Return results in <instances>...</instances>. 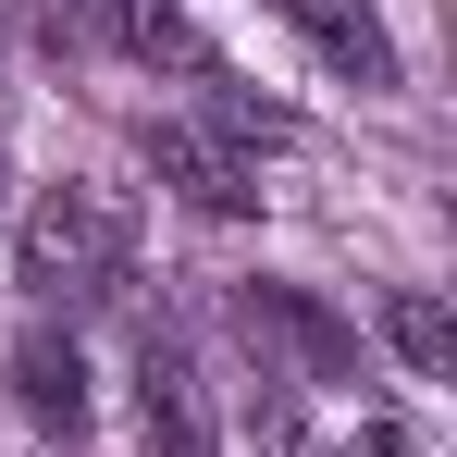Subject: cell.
Returning a JSON list of instances; mask_svg holds the SVG:
<instances>
[{
  "label": "cell",
  "mask_w": 457,
  "mask_h": 457,
  "mask_svg": "<svg viewBox=\"0 0 457 457\" xmlns=\"http://www.w3.org/2000/svg\"><path fill=\"white\" fill-rule=\"evenodd\" d=\"M99 25H112V50H124V62H149V75H186V87L223 75V62H211V37H198L173 0H99Z\"/></svg>",
  "instance_id": "6"
},
{
  "label": "cell",
  "mask_w": 457,
  "mask_h": 457,
  "mask_svg": "<svg viewBox=\"0 0 457 457\" xmlns=\"http://www.w3.org/2000/svg\"><path fill=\"white\" fill-rule=\"evenodd\" d=\"M12 408H25L37 433H75V420H87V359H75V334H25V346H12Z\"/></svg>",
  "instance_id": "7"
},
{
  "label": "cell",
  "mask_w": 457,
  "mask_h": 457,
  "mask_svg": "<svg viewBox=\"0 0 457 457\" xmlns=\"http://www.w3.org/2000/svg\"><path fill=\"white\" fill-rule=\"evenodd\" d=\"M235 334H247V346H285L309 383H334L359 359V334H346L321 297H297V285H235Z\"/></svg>",
  "instance_id": "3"
},
{
  "label": "cell",
  "mask_w": 457,
  "mask_h": 457,
  "mask_svg": "<svg viewBox=\"0 0 457 457\" xmlns=\"http://www.w3.org/2000/svg\"><path fill=\"white\" fill-rule=\"evenodd\" d=\"M149 173L173 186V198H198V211H260V173L223 149V137H198V124H149Z\"/></svg>",
  "instance_id": "4"
},
{
  "label": "cell",
  "mask_w": 457,
  "mask_h": 457,
  "mask_svg": "<svg viewBox=\"0 0 457 457\" xmlns=\"http://www.w3.org/2000/svg\"><path fill=\"white\" fill-rule=\"evenodd\" d=\"M124 260H137V198L124 186H50L25 211V235H12V272L37 297H99Z\"/></svg>",
  "instance_id": "1"
},
{
  "label": "cell",
  "mask_w": 457,
  "mask_h": 457,
  "mask_svg": "<svg viewBox=\"0 0 457 457\" xmlns=\"http://www.w3.org/2000/svg\"><path fill=\"white\" fill-rule=\"evenodd\" d=\"M383 346H395V359H408L420 383H445V371H457V321H445V297L395 285V297H383Z\"/></svg>",
  "instance_id": "8"
},
{
  "label": "cell",
  "mask_w": 457,
  "mask_h": 457,
  "mask_svg": "<svg viewBox=\"0 0 457 457\" xmlns=\"http://www.w3.org/2000/svg\"><path fill=\"white\" fill-rule=\"evenodd\" d=\"M272 12H285V25H297L346 87H395V37H383L371 0H272Z\"/></svg>",
  "instance_id": "5"
},
{
  "label": "cell",
  "mask_w": 457,
  "mask_h": 457,
  "mask_svg": "<svg viewBox=\"0 0 457 457\" xmlns=\"http://www.w3.org/2000/svg\"><path fill=\"white\" fill-rule=\"evenodd\" d=\"M137 420H149V457H223V433H211V383H198V359H186L173 334L137 346Z\"/></svg>",
  "instance_id": "2"
}]
</instances>
